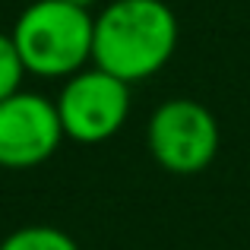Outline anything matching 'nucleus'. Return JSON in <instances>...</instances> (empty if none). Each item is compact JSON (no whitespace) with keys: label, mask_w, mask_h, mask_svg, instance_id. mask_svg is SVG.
<instances>
[{"label":"nucleus","mask_w":250,"mask_h":250,"mask_svg":"<svg viewBox=\"0 0 250 250\" xmlns=\"http://www.w3.org/2000/svg\"><path fill=\"white\" fill-rule=\"evenodd\" d=\"M177 48V16L165 0H111L95 16L92 67L143 83L165 70Z\"/></svg>","instance_id":"nucleus-1"},{"label":"nucleus","mask_w":250,"mask_h":250,"mask_svg":"<svg viewBox=\"0 0 250 250\" xmlns=\"http://www.w3.org/2000/svg\"><path fill=\"white\" fill-rule=\"evenodd\" d=\"M95 16L67 0H35L19 13L10 38L25 73L38 80H70L92 63Z\"/></svg>","instance_id":"nucleus-2"},{"label":"nucleus","mask_w":250,"mask_h":250,"mask_svg":"<svg viewBox=\"0 0 250 250\" xmlns=\"http://www.w3.org/2000/svg\"><path fill=\"white\" fill-rule=\"evenodd\" d=\"M146 146L171 174H200L219 152V121L193 98H168L146 124Z\"/></svg>","instance_id":"nucleus-3"},{"label":"nucleus","mask_w":250,"mask_h":250,"mask_svg":"<svg viewBox=\"0 0 250 250\" xmlns=\"http://www.w3.org/2000/svg\"><path fill=\"white\" fill-rule=\"evenodd\" d=\"M67 140L95 146L104 143L130 117V85L98 67H85L63 80L54 98Z\"/></svg>","instance_id":"nucleus-4"},{"label":"nucleus","mask_w":250,"mask_h":250,"mask_svg":"<svg viewBox=\"0 0 250 250\" xmlns=\"http://www.w3.org/2000/svg\"><path fill=\"white\" fill-rule=\"evenodd\" d=\"M63 143L54 98L19 89L0 102V168L25 171L44 165Z\"/></svg>","instance_id":"nucleus-5"},{"label":"nucleus","mask_w":250,"mask_h":250,"mask_svg":"<svg viewBox=\"0 0 250 250\" xmlns=\"http://www.w3.org/2000/svg\"><path fill=\"white\" fill-rule=\"evenodd\" d=\"M0 250H80L67 231L54 225H25L0 241Z\"/></svg>","instance_id":"nucleus-6"},{"label":"nucleus","mask_w":250,"mask_h":250,"mask_svg":"<svg viewBox=\"0 0 250 250\" xmlns=\"http://www.w3.org/2000/svg\"><path fill=\"white\" fill-rule=\"evenodd\" d=\"M22 80H25L22 57H19L13 38L0 32V102L10 98V95H16V92L22 89Z\"/></svg>","instance_id":"nucleus-7"},{"label":"nucleus","mask_w":250,"mask_h":250,"mask_svg":"<svg viewBox=\"0 0 250 250\" xmlns=\"http://www.w3.org/2000/svg\"><path fill=\"white\" fill-rule=\"evenodd\" d=\"M67 3H76V6H85V10H89V6L98 3V0H67Z\"/></svg>","instance_id":"nucleus-8"}]
</instances>
